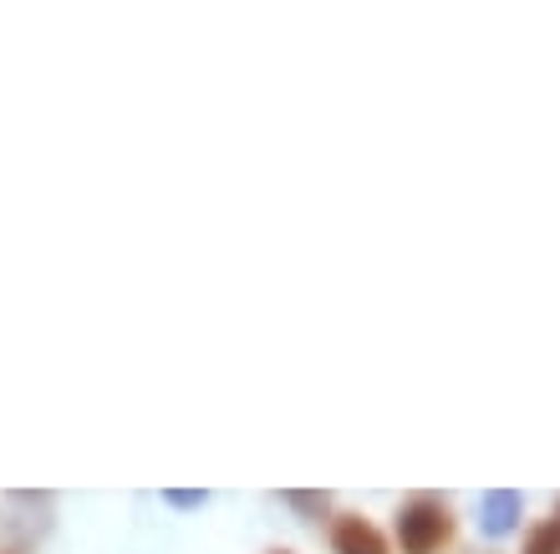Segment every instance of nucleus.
I'll list each match as a JSON object with an SVG mask.
<instances>
[{"label":"nucleus","instance_id":"nucleus-1","mask_svg":"<svg viewBox=\"0 0 560 554\" xmlns=\"http://www.w3.org/2000/svg\"><path fill=\"white\" fill-rule=\"evenodd\" d=\"M454 540V509L443 498H408L398 509V544L402 554H439L443 544Z\"/></svg>","mask_w":560,"mask_h":554},{"label":"nucleus","instance_id":"nucleus-2","mask_svg":"<svg viewBox=\"0 0 560 554\" xmlns=\"http://www.w3.org/2000/svg\"><path fill=\"white\" fill-rule=\"evenodd\" d=\"M331 550L337 554H387V540H383V529L368 524L362 514H347V519L331 524Z\"/></svg>","mask_w":560,"mask_h":554},{"label":"nucleus","instance_id":"nucleus-3","mask_svg":"<svg viewBox=\"0 0 560 554\" xmlns=\"http://www.w3.org/2000/svg\"><path fill=\"white\" fill-rule=\"evenodd\" d=\"M515 524H520V494H510V488H489V494L479 498V529H485L489 540H504Z\"/></svg>","mask_w":560,"mask_h":554},{"label":"nucleus","instance_id":"nucleus-4","mask_svg":"<svg viewBox=\"0 0 560 554\" xmlns=\"http://www.w3.org/2000/svg\"><path fill=\"white\" fill-rule=\"evenodd\" d=\"M525 554H560V504L550 519H540V524L525 534Z\"/></svg>","mask_w":560,"mask_h":554},{"label":"nucleus","instance_id":"nucleus-5","mask_svg":"<svg viewBox=\"0 0 560 554\" xmlns=\"http://www.w3.org/2000/svg\"><path fill=\"white\" fill-rule=\"evenodd\" d=\"M280 498H285V504H291V509L311 514V519H322V514L331 509V494H295V488H291V494H280Z\"/></svg>","mask_w":560,"mask_h":554},{"label":"nucleus","instance_id":"nucleus-6","mask_svg":"<svg viewBox=\"0 0 560 554\" xmlns=\"http://www.w3.org/2000/svg\"><path fill=\"white\" fill-rule=\"evenodd\" d=\"M168 504H178V509H199L205 504V494H163Z\"/></svg>","mask_w":560,"mask_h":554},{"label":"nucleus","instance_id":"nucleus-7","mask_svg":"<svg viewBox=\"0 0 560 554\" xmlns=\"http://www.w3.org/2000/svg\"><path fill=\"white\" fill-rule=\"evenodd\" d=\"M276 554H285V550H276Z\"/></svg>","mask_w":560,"mask_h":554}]
</instances>
